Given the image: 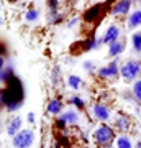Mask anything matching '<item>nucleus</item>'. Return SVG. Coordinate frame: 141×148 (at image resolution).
I'll list each match as a JSON object with an SVG mask.
<instances>
[{"label": "nucleus", "mask_w": 141, "mask_h": 148, "mask_svg": "<svg viewBox=\"0 0 141 148\" xmlns=\"http://www.w3.org/2000/svg\"><path fill=\"white\" fill-rule=\"evenodd\" d=\"M116 40H120V28H118V25L112 23L104 35V43L105 45H110V43L116 41Z\"/></svg>", "instance_id": "nucleus-12"}, {"label": "nucleus", "mask_w": 141, "mask_h": 148, "mask_svg": "<svg viewBox=\"0 0 141 148\" xmlns=\"http://www.w3.org/2000/svg\"><path fill=\"white\" fill-rule=\"evenodd\" d=\"M125 46H126V40L120 38V40H116V41L110 43L108 45V54L112 58H118L123 51H125Z\"/></svg>", "instance_id": "nucleus-11"}, {"label": "nucleus", "mask_w": 141, "mask_h": 148, "mask_svg": "<svg viewBox=\"0 0 141 148\" xmlns=\"http://www.w3.org/2000/svg\"><path fill=\"white\" fill-rule=\"evenodd\" d=\"M116 148H135L133 147V143H131V138L128 135H120V137H116Z\"/></svg>", "instance_id": "nucleus-17"}, {"label": "nucleus", "mask_w": 141, "mask_h": 148, "mask_svg": "<svg viewBox=\"0 0 141 148\" xmlns=\"http://www.w3.org/2000/svg\"><path fill=\"white\" fill-rule=\"evenodd\" d=\"M92 115H94L99 122H107V120H110L112 112H110V109L107 106H104V104H94V107H92Z\"/></svg>", "instance_id": "nucleus-8"}, {"label": "nucleus", "mask_w": 141, "mask_h": 148, "mask_svg": "<svg viewBox=\"0 0 141 148\" xmlns=\"http://www.w3.org/2000/svg\"><path fill=\"white\" fill-rule=\"evenodd\" d=\"M135 148H141V142H138V143H136V145H135Z\"/></svg>", "instance_id": "nucleus-29"}, {"label": "nucleus", "mask_w": 141, "mask_h": 148, "mask_svg": "<svg viewBox=\"0 0 141 148\" xmlns=\"http://www.w3.org/2000/svg\"><path fill=\"white\" fill-rule=\"evenodd\" d=\"M120 59L115 58L112 63H108L107 66L99 69V77L102 79H110V77H115L116 74H120Z\"/></svg>", "instance_id": "nucleus-5"}, {"label": "nucleus", "mask_w": 141, "mask_h": 148, "mask_svg": "<svg viewBox=\"0 0 141 148\" xmlns=\"http://www.w3.org/2000/svg\"><path fill=\"white\" fill-rule=\"evenodd\" d=\"M102 43H104V38H90L89 41L84 43V49L85 51H94V49L102 46Z\"/></svg>", "instance_id": "nucleus-16"}, {"label": "nucleus", "mask_w": 141, "mask_h": 148, "mask_svg": "<svg viewBox=\"0 0 141 148\" xmlns=\"http://www.w3.org/2000/svg\"><path fill=\"white\" fill-rule=\"evenodd\" d=\"M58 7H59V0H48V8H49V12H59Z\"/></svg>", "instance_id": "nucleus-25"}, {"label": "nucleus", "mask_w": 141, "mask_h": 148, "mask_svg": "<svg viewBox=\"0 0 141 148\" xmlns=\"http://www.w3.org/2000/svg\"><path fill=\"white\" fill-rule=\"evenodd\" d=\"M12 77H15L13 66L8 61L5 63V58L2 56V59H0V81H2V84H7Z\"/></svg>", "instance_id": "nucleus-7"}, {"label": "nucleus", "mask_w": 141, "mask_h": 148, "mask_svg": "<svg viewBox=\"0 0 141 148\" xmlns=\"http://www.w3.org/2000/svg\"><path fill=\"white\" fill-rule=\"evenodd\" d=\"M133 2H136V3H140L141 5V0H133Z\"/></svg>", "instance_id": "nucleus-31"}, {"label": "nucleus", "mask_w": 141, "mask_h": 148, "mask_svg": "<svg viewBox=\"0 0 141 148\" xmlns=\"http://www.w3.org/2000/svg\"><path fill=\"white\" fill-rule=\"evenodd\" d=\"M131 45L136 53H141V32H136L131 35Z\"/></svg>", "instance_id": "nucleus-20"}, {"label": "nucleus", "mask_w": 141, "mask_h": 148, "mask_svg": "<svg viewBox=\"0 0 141 148\" xmlns=\"http://www.w3.org/2000/svg\"><path fill=\"white\" fill-rule=\"evenodd\" d=\"M38 18H40V12L36 8H31V10H28L25 13V20L28 23H35V21H38Z\"/></svg>", "instance_id": "nucleus-22"}, {"label": "nucleus", "mask_w": 141, "mask_h": 148, "mask_svg": "<svg viewBox=\"0 0 141 148\" xmlns=\"http://www.w3.org/2000/svg\"><path fill=\"white\" fill-rule=\"evenodd\" d=\"M25 104V89H23V82L18 77H12L7 82V87L2 89V106L3 109H7V112L20 110Z\"/></svg>", "instance_id": "nucleus-1"}, {"label": "nucleus", "mask_w": 141, "mask_h": 148, "mask_svg": "<svg viewBox=\"0 0 141 148\" xmlns=\"http://www.w3.org/2000/svg\"><path fill=\"white\" fill-rule=\"evenodd\" d=\"M131 92H133V97L138 104H141V79H136L131 86Z\"/></svg>", "instance_id": "nucleus-19"}, {"label": "nucleus", "mask_w": 141, "mask_h": 148, "mask_svg": "<svg viewBox=\"0 0 141 148\" xmlns=\"http://www.w3.org/2000/svg\"><path fill=\"white\" fill-rule=\"evenodd\" d=\"M99 12H100V5L92 7V10L85 13V20H92V18H95V16L99 15Z\"/></svg>", "instance_id": "nucleus-23"}, {"label": "nucleus", "mask_w": 141, "mask_h": 148, "mask_svg": "<svg viewBox=\"0 0 141 148\" xmlns=\"http://www.w3.org/2000/svg\"><path fill=\"white\" fill-rule=\"evenodd\" d=\"M126 25H128L130 30H135V28L141 27V8L133 10L130 15H128V21H126Z\"/></svg>", "instance_id": "nucleus-14"}, {"label": "nucleus", "mask_w": 141, "mask_h": 148, "mask_svg": "<svg viewBox=\"0 0 141 148\" xmlns=\"http://www.w3.org/2000/svg\"><path fill=\"white\" fill-rule=\"evenodd\" d=\"M116 140L115 137V128L110 125H102L94 132V142L99 147H105V145H112V142Z\"/></svg>", "instance_id": "nucleus-3"}, {"label": "nucleus", "mask_w": 141, "mask_h": 148, "mask_svg": "<svg viewBox=\"0 0 141 148\" xmlns=\"http://www.w3.org/2000/svg\"><path fill=\"white\" fill-rule=\"evenodd\" d=\"M69 104L74 107H77L79 110H82V109H85V101H84L82 97H79V95H72L71 99H69Z\"/></svg>", "instance_id": "nucleus-21"}, {"label": "nucleus", "mask_w": 141, "mask_h": 148, "mask_svg": "<svg viewBox=\"0 0 141 148\" xmlns=\"http://www.w3.org/2000/svg\"><path fill=\"white\" fill-rule=\"evenodd\" d=\"M21 127H23V119H21L20 115H13L10 119V122L7 123V133H8L10 137H15L20 130H23Z\"/></svg>", "instance_id": "nucleus-10"}, {"label": "nucleus", "mask_w": 141, "mask_h": 148, "mask_svg": "<svg viewBox=\"0 0 141 148\" xmlns=\"http://www.w3.org/2000/svg\"><path fill=\"white\" fill-rule=\"evenodd\" d=\"M120 74H121V77H123V81H126V82H133V81H136L138 79V76L141 74V61L128 59L126 63L121 64Z\"/></svg>", "instance_id": "nucleus-2"}, {"label": "nucleus", "mask_w": 141, "mask_h": 148, "mask_svg": "<svg viewBox=\"0 0 141 148\" xmlns=\"http://www.w3.org/2000/svg\"><path fill=\"white\" fill-rule=\"evenodd\" d=\"M79 122V112L74 110V109H69V110H64L63 114H59L58 119V125H76Z\"/></svg>", "instance_id": "nucleus-6"}, {"label": "nucleus", "mask_w": 141, "mask_h": 148, "mask_svg": "<svg viewBox=\"0 0 141 148\" xmlns=\"http://www.w3.org/2000/svg\"><path fill=\"white\" fill-rule=\"evenodd\" d=\"M77 23H79V18H77V16H74V18H71V20L66 23V27H67V28H74V27H77Z\"/></svg>", "instance_id": "nucleus-27"}, {"label": "nucleus", "mask_w": 141, "mask_h": 148, "mask_svg": "<svg viewBox=\"0 0 141 148\" xmlns=\"http://www.w3.org/2000/svg\"><path fill=\"white\" fill-rule=\"evenodd\" d=\"M26 120H28V123H35V120H36V117H35V114L33 112H28V115H26Z\"/></svg>", "instance_id": "nucleus-28"}, {"label": "nucleus", "mask_w": 141, "mask_h": 148, "mask_svg": "<svg viewBox=\"0 0 141 148\" xmlns=\"http://www.w3.org/2000/svg\"><path fill=\"white\" fill-rule=\"evenodd\" d=\"M61 76L59 74V68L56 66V68L52 69V76H51V79H52V84H58V77Z\"/></svg>", "instance_id": "nucleus-26"}, {"label": "nucleus", "mask_w": 141, "mask_h": 148, "mask_svg": "<svg viewBox=\"0 0 141 148\" xmlns=\"http://www.w3.org/2000/svg\"><path fill=\"white\" fill-rule=\"evenodd\" d=\"M131 2L133 0H118L115 5L112 7V10H110V13L113 16H118V15H126L128 12H130L131 8Z\"/></svg>", "instance_id": "nucleus-9"}, {"label": "nucleus", "mask_w": 141, "mask_h": 148, "mask_svg": "<svg viewBox=\"0 0 141 148\" xmlns=\"http://www.w3.org/2000/svg\"><path fill=\"white\" fill-rule=\"evenodd\" d=\"M99 148H113L112 145H105V147H99Z\"/></svg>", "instance_id": "nucleus-30"}, {"label": "nucleus", "mask_w": 141, "mask_h": 148, "mask_svg": "<svg viewBox=\"0 0 141 148\" xmlns=\"http://www.w3.org/2000/svg\"><path fill=\"white\" fill-rule=\"evenodd\" d=\"M46 109L52 115H59V114H63V102L59 101V99H52V101H49Z\"/></svg>", "instance_id": "nucleus-15"}, {"label": "nucleus", "mask_w": 141, "mask_h": 148, "mask_svg": "<svg viewBox=\"0 0 141 148\" xmlns=\"http://www.w3.org/2000/svg\"><path fill=\"white\" fill-rule=\"evenodd\" d=\"M130 127H131V120H130V117L125 115V114H120L116 117L115 123H113V128L118 130V132H126Z\"/></svg>", "instance_id": "nucleus-13"}, {"label": "nucleus", "mask_w": 141, "mask_h": 148, "mask_svg": "<svg viewBox=\"0 0 141 148\" xmlns=\"http://www.w3.org/2000/svg\"><path fill=\"white\" fill-rule=\"evenodd\" d=\"M35 143V132L31 128H23L16 133L15 137H12V145L15 148H30Z\"/></svg>", "instance_id": "nucleus-4"}, {"label": "nucleus", "mask_w": 141, "mask_h": 148, "mask_svg": "<svg viewBox=\"0 0 141 148\" xmlns=\"http://www.w3.org/2000/svg\"><path fill=\"white\" fill-rule=\"evenodd\" d=\"M82 66H84V69H85L89 74H94L95 73V64L92 63V61H84Z\"/></svg>", "instance_id": "nucleus-24"}, {"label": "nucleus", "mask_w": 141, "mask_h": 148, "mask_svg": "<svg viewBox=\"0 0 141 148\" xmlns=\"http://www.w3.org/2000/svg\"><path fill=\"white\" fill-rule=\"evenodd\" d=\"M67 86L72 90H79L80 86H82V79H80L79 76H76V74H71V76L67 77Z\"/></svg>", "instance_id": "nucleus-18"}]
</instances>
